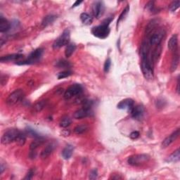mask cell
Returning <instances> with one entry per match:
<instances>
[{"label":"cell","mask_w":180,"mask_h":180,"mask_svg":"<svg viewBox=\"0 0 180 180\" xmlns=\"http://www.w3.org/2000/svg\"><path fill=\"white\" fill-rule=\"evenodd\" d=\"M142 56V63H141V68L143 77L146 80H151L154 79V62L151 59V55L147 54L141 56Z\"/></svg>","instance_id":"cell-1"},{"label":"cell","mask_w":180,"mask_h":180,"mask_svg":"<svg viewBox=\"0 0 180 180\" xmlns=\"http://www.w3.org/2000/svg\"><path fill=\"white\" fill-rule=\"evenodd\" d=\"M44 49H42V48H39V49H35L33 52L31 53L28 57V59H25V61H19L16 63V64L18 65H31V64H34L35 63L38 62L40 61V59L42 58V56L43 54Z\"/></svg>","instance_id":"cell-2"},{"label":"cell","mask_w":180,"mask_h":180,"mask_svg":"<svg viewBox=\"0 0 180 180\" xmlns=\"http://www.w3.org/2000/svg\"><path fill=\"white\" fill-rule=\"evenodd\" d=\"M24 97H25V93L22 89H16L8 95L6 100V103L9 106H15V105L19 104L23 99Z\"/></svg>","instance_id":"cell-3"},{"label":"cell","mask_w":180,"mask_h":180,"mask_svg":"<svg viewBox=\"0 0 180 180\" xmlns=\"http://www.w3.org/2000/svg\"><path fill=\"white\" fill-rule=\"evenodd\" d=\"M20 132L17 129H10L5 132L1 138V143L2 144H9V143L16 142V138L19 136Z\"/></svg>","instance_id":"cell-4"},{"label":"cell","mask_w":180,"mask_h":180,"mask_svg":"<svg viewBox=\"0 0 180 180\" xmlns=\"http://www.w3.org/2000/svg\"><path fill=\"white\" fill-rule=\"evenodd\" d=\"M109 25L103 23L102 25L94 27L92 29V33L95 37L100 39H106L110 33Z\"/></svg>","instance_id":"cell-5"},{"label":"cell","mask_w":180,"mask_h":180,"mask_svg":"<svg viewBox=\"0 0 180 180\" xmlns=\"http://www.w3.org/2000/svg\"><path fill=\"white\" fill-rule=\"evenodd\" d=\"M69 41H70V31L68 30H65L63 33L54 41L52 47L54 49H59L65 45H68Z\"/></svg>","instance_id":"cell-6"},{"label":"cell","mask_w":180,"mask_h":180,"mask_svg":"<svg viewBox=\"0 0 180 180\" xmlns=\"http://www.w3.org/2000/svg\"><path fill=\"white\" fill-rule=\"evenodd\" d=\"M149 155L147 154H136L129 157L127 159V163L130 166H137L143 164L149 160Z\"/></svg>","instance_id":"cell-7"},{"label":"cell","mask_w":180,"mask_h":180,"mask_svg":"<svg viewBox=\"0 0 180 180\" xmlns=\"http://www.w3.org/2000/svg\"><path fill=\"white\" fill-rule=\"evenodd\" d=\"M82 87L80 84H74L66 89L64 94V98L66 100L70 99L71 98L80 94L82 92Z\"/></svg>","instance_id":"cell-8"},{"label":"cell","mask_w":180,"mask_h":180,"mask_svg":"<svg viewBox=\"0 0 180 180\" xmlns=\"http://www.w3.org/2000/svg\"><path fill=\"white\" fill-rule=\"evenodd\" d=\"M165 35L163 30H158L155 32H153L149 40V44L150 46H158L160 45L163 40Z\"/></svg>","instance_id":"cell-9"},{"label":"cell","mask_w":180,"mask_h":180,"mask_svg":"<svg viewBox=\"0 0 180 180\" xmlns=\"http://www.w3.org/2000/svg\"><path fill=\"white\" fill-rule=\"evenodd\" d=\"M92 113V111L90 109V108L84 107L82 109H80L79 110H76L73 114V118L75 119L80 120L87 118V117L90 116Z\"/></svg>","instance_id":"cell-10"},{"label":"cell","mask_w":180,"mask_h":180,"mask_svg":"<svg viewBox=\"0 0 180 180\" xmlns=\"http://www.w3.org/2000/svg\"><path fill=\"white\" fill-rule=\"evenodd\" d=\"M179 133H180V130L179 129H177V130H175L174 132L169 135L168 137H167L166 139L163 140V143H162V146H163V148H166V147L169 146L171 143H172L175 142L177 139V138L179 137Z\"/></svg>","instance_id":"cell-11"},{"label":"cell","mask_w":180,"mask_h":180,"mask_svg":"<svg viewBox=\"0 0 180 180\" xmlns=\"http://www.w3.org/2000/svg\"><path fill=\"white\" fill-rule=\"evenodd\" d=\"M104 7L103 3L101 2H95L92 5V13L94 16L98 19L104 13Z\"/></svg>","instance_id":"cell-12"},{"label":"cell","mask_w":180,"mask_h":180,"mask_svg":"<svg viewBox=\"0 0 180 180\" xmlns=\"http://www.w3.org/2000/svg\"><path fill=\"white\" fill-rule=\"evenodd\" d=\"M132 117L134 119L136 120H141L144 114V109L141 105H137L136 106H134L133 109L130 111Z\"/></svg>","instance_id":"cell-13"},{"label":"cell","mask_w":180,"mask_h":180,"mask_svg":"<svg viewBox=\"0 0 180 180\" xmlns=\"http://www.w3.org/2000/svg\"><path fill=\"white\" fill-rule=\"evenodd\" d=\"M134 104V101L132 99V98H125V99L121 101L120 103L118 104V109L124 110L127 109L128 110L131 111L132 109H133V107Z\"/></svg>","instance_id":"cell-14"},{"label":"cell","mask_w":180,"mask_h":180,"mask_svg":"<svg viewBox=\"0 0 180 180\" xmlns=\"http://www.w3.org/2000/svg\"><path fill=\"white\" fill-rule=\"evenodd\" d=\"M56 147V144L55 142H52L49 143L45 148L43 149V151L41 152L40 157L42 159L47 158V157H49V155L52 154L53 151H54Z\"/></svg>","instance_id":"cell-15"},{"label":"cell","mask_w":180,"mask_h":180,"mask_svg":"<svg viewBox=\"0 0 180 180\" xmlns=\"http://www.w3.org/2000/svg\"><path fill=\"white\" fill-rule=\"evenodd\" d=\"M23 58V55L20 53H12L7 56H2L0 59V61L2 63H6L9 61H17Z\"/></svg>","instance_id":"cell-16"},{"label":"cell","mask_w":180,"mask_h":180,"mask_svg":"<svg viewBox=\"0 0 180 180\" xmlns=\"http://www.w3.org/2000/svg\"><path fill=\"white\" fill-rule=\"evenodd\" d=\"M177 44H178V38L177 35H174L170 37L169 40L167 47L170 51H175L177 49Z\"/></svg>","instance_id":"cell-17"},{"label":"cell","mask_w":180,"mask_h":180,"mask_svg":"<svg viewBox=\"0 0 180 180\" xmlns=\"http://www.w3.org/2000/svg\"><path fill=\"white\" fill-rule=\"evenodd\" d=\"M11 28L10 23L4 17H0V32H7Z\"/></svg>","instance_id":"cell-18"},{"label":"cell","mask_w":180,"mask_h":180,"mask_svg":"<svg viewBox=\"0 0 180 180\" xmlns=\"http://www.w3.org/2000/svg\"><path fill=\"white\" fill-rule=\"evenodd\" d=\"M178 49L175 51V54L173 55L172 60V64H171V72H174L176 70L177 68L179 62V56L178 52Z\"/></svg>","instance_id":"cell-19"},{"label":"cell","mask_w":180,"mask_h":180,"mask_svg":"<svg viewBox=\"0 0 180 180\" xmlns=\"http://www.w3.org/2000/svg\"><path fill=\"white\" fill-rule=\"evenodd\" d=\"M44 142V138L41 137L35 139L34 142H32L31 143V146H30V151H36V149H37L40 145L42 144Z\"/></svg>","instance_id":"cell-20"},{"label":"cell","mask_w":180,"mask_h":180,"mask_svg":"<svg viewBox=\"0 0 180 180\" xmlns=\"http://www.w3.org/2000/svg\"><path fill=\"white\" fill-rule=\"evenodd\" d=\"M73 147L70 145H68L63 150L62 156L64 159H65V160H68V159H70L71 158L72 155H73Z\"/></svg>","instance_id":"cell-21"},{"label":"cell","mask_w":180,"mask_h":180,"mask_svg":"<svg viewBox=\"0 0 180 180\" xmlns=\"http://www.w3.org/2000/svg\"><path fill=\"white\" fill-rule=\"evenodd\" d=\"M47 104V100H41L40 101H38L36 103L33 108H32V110H33V111L35 113H39L42 111L44 109V108L46 106V105Z\"/></svg>","instance_id":"cell-22"},{"label":"cell","mask_w":180,"mask_h":180,"mask_svg":"<svg viewBox=\"0 0 180 180\" xmlns=\"http://www.w3.org/2000/svg\"><path fill=\"white\" fill-rule=\"evenodd\" d=\"M56 19V16L54 15H48V16H45L44 18V19L42 21V26L43 28H45L48 25H49L50 24H52Z\"/></svg>","instance_id":"cell-23"},{"label":"cell","mask_w":180,"mask_h":180,"mask_svg":"<svg viewBox=\"0 0 180 180\" xmlns=\"http://www.w3.org/2000/svg\"><path fill=\"white\" fill-rule=\"evenodd\" d=\"M76 44L73 43H69L67 46L66 48H65V55L67 58H69L72 56V54L74 53L75 51H76Z\"/></svg>","instance_id":"cell-24"},{"label":"cell","mask_w":180,"mask_h":180,"mask_svg":"<svg viewBox=\"0 0 180 180\" xmlns=\"http://www.w3.org/2000/svg\"><path fill=\"white\" fill-rule=\"evenodd\" d=\"M80 20L85 25H90L92 23V17L87 13H82L80 15Z\"/></svg>","instance_id":"cell-25"},{"label":"cell","mask_w":180,"mask_h":180,"mask_svg":"<svg viewBox=\"0 0 180 180\" xmlns=\"http://www.w3.org/2000/svg\"><path fill=\"white\" fill-rule=\"evenodd\" d=\"M180 160V151L179 149H177L176 151H174L172 154L167 158V160L170 162H178Z\"/></svg>","instance_id":"cell-26"},{"label":"cell","mask_w":180,"mask_h":180,"mask_svg":"<svg viewBox=\"0 0 180 180\" xmlns=\"http://www.w3.org/2000/svg\"><path fill=\"white\" fill-rule=\"evenodd\" d=\"M88 130V127L86 125H77L74 129V132L77 134H82L85 133Z\"/></svg>","instance_id":"cell-27"},{"label":"cell","mask_w":180,"mask_h":180,"mask_svg":"<svg viewBox=\"0 0 180 180\" xmlns=\"http://www.w3.org/2000/svg\"><path fill=\"white\" fill-rule=\"evenodd\" d=\"M26 142V134L24 132H20L19 136L16 138V142L19 146H23Z\"/></svg>","instance_id":"cell-28"},{"label":"cell","mask_w":180,"mask_h":180,"mask_svg":"<svg viewBox=\"0 0 180 180\" xmlns=\"http://www.w3.org/2000/svg\"><path fill=\"white\" fill-rule=\"evenodd\" d=\"M71 122H72V121L69 117L68 116L64 117V118L61 119V122H60V127H61L63 128L68 127V126L70 125Z\"/></svg>","instance_id":"cell-29"},{"label":"cell","mask_w":180,"mask_h":180,"mask_svg":"<svg viewBox=\"0 0 180 180\" xmlns=\"http://www.w3.org/2000/svg\"><path fill=\"white\" fill-rule=\"evenodd\" d=\"M130 11V7H129V6L127 5V7H125V9L122 11L121 14L120 15V16H119L118 19V22H117V26L118 25V24L120 23V22L122 21V20L125 19V16H127V14H128V11Z\"/></svg>","instance_id":"cell-30"},{"label":"cell","mask_w":180,"mask_h":180,"mask_svg":"<svg viewBox=\"0 0 180 180\" xmlns=\"http://www.w3.org/2000/svg\"><path fill=\"white\" fill-rule=\"evenodd\" d=\"M72 74H73V72H72L71 70H64L63 72H61V73H59L58 74V76H57V77H58L59 80L64 79V78H65V77L70 76Z\"/></svg>","instance_id":"cell-31"},{"label":"cell","mask_w":180,"mask_h":180,"mask_svg":"<svg viewBox=\"0 0 180 180\" xmlns=\"http://www.w3.org/2000/svg\"><path fill=\"white\" fill-rule=\"evenodd\" d=\"M180 6V1L177 0V1L172 2L169 6V9L171 12H175L177 8H179Z\"/></svg>","instance_id":"cell-32"},{"label":"cell","mask_w":180,"mask_h":180,"mask_svg":"<svg viewBox=\"0 0 180 180\" xmlns=\"http://www.w3.org/2000/svg\"><path fill=\"white\" fill-rule=\"evenodd\" d=\"M56 66L59 68H68L70 66V63L68 61H65V60H60L56 64Z\"/></svg>","instance_id":"cell-33"},{"label":"cell","mask_w":180,"mask_h":180,"mask_svg":"<svg viewBox=\"0 0 180 180\" xmlns=\"http://www.w3.org/2000/svg\"><path fill=\"white\" fill-rule=\"evenodd\" d=\"M26 134H28L30 137H33L35 138V139H37V138H39L40 136L34 130H32V129L31 128H28L26 130Z\"/></svg>","instance_id":"cell-34"},{"label":"cell","mask_w":180,"mask_h":180,"mask_svg":"<svg viewBox=\"0 0 180 180\" xmlns=\"http://www.w3.org/2000/svg\"><path fill=\"white\" fill-rule=\"evenodd\" d=\"M110 66H111V60L110 59H107L106 61H105L104 66V70L105 73H108L109 71Z\"/></svg>","instance_id":"cell-35"},{"label":"cell","mask_w":180,"mask_h":180,"mask_svg":"<svg viewBox=\"0 0 180 180\" xmlns=\"http://www.w3.org/2000/svg\"><path fill=\"white\" fill-rule=\"evenodd\" d=\"M97 177H98L97 170L94 169V170H92L91 172H90V174H89V179H97Z\"/></svg>","instance_id":"cell-36"},{"label":"cell","mask_w":180,"mask_h":180,"mask_svg":"<svg viewBox=\"0 0 180 180\" xmlns=\"http://www.w3.org/2000/svg\"><path fill=\"white\" fill-rule=\"evenodd\" d=\"M130 137L131 139H137L138 137H139V132H137V131H134L132 132L130 135Z\"/></svg>","instance_id":"cell-37"},{"label":"cell","mask_w":180,"mask_h":180,"mask_svg":"<svg viewBox=\"0 0 180 180\" xmlns=\"http://www.w3.org/2000/svg\"><path fill=\"white\" fill-rule=\"evenodd\" d=\"M34 175V171L32 169H31L29 170V172L27 174V175L25 178V179H31L32 178V177Z\"/></svg>","instance_id":"cell-38"},{"label":"cell","mask_w":180,"mask_h":180,"mask_svg":"<svg viewBox=\"0 0 180 180\" xmlns=\"http://www.w3.org/2000/svg\"><path fill=\"white\" fill-rule=\"evenodd\" d=\"M62 134L64 135V136H69V134H70V131L65 130L62 132Z\"/></svg>","instance_id":"cell-39"},{"label":"cell","mask_w":180,"mask_h":180,"mask_svg":"<svg viewBox=\"0 0 180 180\" xmlns=\"http://www.w3.org/2000/svg\"><path fill=\"white\" fill-rule=\"evenodd\" d=\"M82 2V1H77V2H75V4L73 5V7H77V6H79Z\"/></svg>","instance_id":"cell-40"},{"label":"cell","mask_w":180,"mask_h":180,"mask_svg":"<svg viewBox=\"0 0 180 180\" xmlns=\"http://www.w3.org/2000/svg\"><path fill=\"white\" fill-rule=\"evenodd\" d=\"M6 169V167L4 166V163H1V174L3 173V172H4V170Z\"/></svg>","instance_id":"cell-41"},{"label":"cell","mask_w":180,"mask_h":180,"mask_svg":"<svg viewBox=\"0 0 180 180\" xmlns=\"http://www.w3.org/2000/svg\"><path fill=\"white\" fill-rule=\"evenodd\" d=\"M179 78H178V81H177V92L178 94H179Z\"/></svg>","instance_id":"cell-42"}]
</instances>
